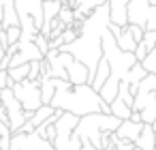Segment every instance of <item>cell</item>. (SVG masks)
Returning <instances> with one entry per match:
<instances>
[{"mask_svg":"<svg viewBox=\"0 0 156 150\" xmlns=\"http://www.w3.org/2000/svg\"><path fill=\"white\" fill-rule=\"evenodd\" d=\"M139 67H141L147 75H156V49H152V52L139 62Z\"/></svg>","mask_w":156,"mask_h":150,"instance_id":"cell-18","label":"cell"},{"mask_svg":"<svg viewBox=\"0 0 156 150\" xmlns=\"http://www.w3.org/2000/svg\"><path fill=\"white\" fill-rule=\"evenodd\" d=\"M139 26L145 30H156V9L147 0H128L126 5V26Z\"/></svg>","mask_w":156,"mask_h":150,"instance_id":"cell-5","label":"cell"},{"mask_svg":"<svg viewBox=\"0 0 156 150\" xmlns=\"http://www.w3.org/2000/svg\"><path fill=\"white\" fill-rule=\"evenodd\" d=\"M147 2H150V7H154V9H156V0H147Z\"/></svg>","mask_w":156,"mask_h":150,"instance_id":"cell-25","label":"cell"},{"mask_svg":"<svg viewBox=\"0 0 156 150\" xmlns=\"http://www.w3.org/2000/svg\"><path fill=\"white\" fill-rule=\"evenodd\" d=\"M20 26V41H34L43 26V0H13Z\"/></svg>","mask_w":156,"mask_h":150,"instance_id":"cell-4","label":"cell"},{"mask_svg":"<svg viewBox=\"0 0 156 150\" xmlns=\"http://www.w3.org/2000/svg\"><path fill=\"white\" fill-rule=\"evenodd\" d=\"M120 122L122 120L113 118L111 114H90V116L79 118L73 133L79 137V141H88L96 150H103V144H101L103 133H115Z\"/></svg>","mask_w":156,"mask_h":150,"instance_id":"cell-3","label":"cell"},{"mask_svg":"<svg viewBox=\"0 0 156 150\" xmlns=\"http://www.w3.org/2000/svg\"><path fill=\"white\" fill-rule=\"evenodd\" d=\"M49 105L54 109L73 114L77 118H83L90 114H109V105L101 101L98 92L92 90L90 84L71 86L66 79H54V97Z\"/></svg>","mask_w":156,"mask_h":150,"instance_id":"cell-2","label":"cell"},{"mask_svg":"<svg viewBox=\"0 0 156 150\" xmlns=\"http://www.w3.org/2000/svg\"><path fill=\"white\" fill-rule=\"evenodd\" d=\"M141 126H143V122H130V120H122L120 124H118V129H115V137L118 139H122V141H135L137 137H139V133H141Z\"/></svg>","mask_w":156,"mask_h":150,"instance_id":"cell-11","label":"cell"},{"mask_svg":"<svg viewBox=\"0 0 156 150\" xmlns=\"http://www.w3.org/2000/svg\"><path fill=\"white\" fill-rule=\"evenodd\" d=\"M54 112H56V109H54L51 105H41V107H39L37 112H32L30 120H26V122H30V124H32V126L37 129V126H39V124H43V122H45V120H47V118H49V116H51Z\"/></svg>","mask_w":156,"mask_h":150,"instance_id":"cell-16","label":"cell"},{"mask_svg":"<svg viewBox=\"0 0 156 150\" xmlns=\"http://www.w3.org/2000/svg\"><path fill=\"white\" fill-rule=\"evenodd\" d=\"M62 2H66V0H62Z\"/></svg>","mask_w":156,"mask_h":150,"instance_id":"cell-28","label":"cell"},{"mask_svg":"<svg viewBox=\"0 0 156 150\" xmlns=\"http://www.w3.org/2000/svg\"><path fill=\"white\" fill-rule=\"evenodd\" d=\"M109 114H111L113 118H118V120H128V118H130V114H133V109L115 97V99L109 103Z\"/></svg>","mask_w":156,"mask_h":150,"instance_id":"cell-14","label":"cell"},{"mask_svg":"<svg viewBox=\"0 0 156 150\" xmlns=\"http://www.w3.org/2000/svg\"><path fill=\"white\" fill-rule=\"evenodd\" d=\"M0 103H2V107H5V112H7L9 131H11V135H13V133H17V131L22 129V124L26 122L24 109H22V105L17 103V99L13 97L11 88H5L2 92H0Z\"/></svg>","mask_w":156,"mask_h":150,"instance_id":"cell-7","label":"cell"},{"mask_svg":"<svg viewBox=\"0 0 156 150\" xmlns=\"http://www.w3.org/2000/svg\"><path fill=\"white\" fill-rule=\"evenodd\" d=\"M152 49H156V30H145V32H143V39L137 43L133 56H135L137 62H141Z\"/></svg>","mask_w":156,"mask_h":150,"instance_id":"cell-12","label":"cell"},{"mask_svg":"<svg viewBox=\"0 0 156 150\" xmlns=\"http://www.w3.org/2000/svg\"><path fill=\"white\" fill-rule=\"evenodd\" d=\"M126 30L130 32V37H133V41H135V43H139V41L143 39V30H141L139 26H130V24H128V26H126Z\"/></svg>","mask_w":156,"mask_h":150,"instance_id":"cell-22","label":"cell"},{"mask_svg":"<svg viewBox=\"0 0 156 150\" xmlns=\"http://www.w3.org/2000/svg\"><path fill=\"white\" fill-rule=\"evenodd\" d=\"M109 26V7L107 2L96 7L88 17L81 20L79 24V30H77V39L69 45H62L58 52L60 54H69L73 56L77 62H81L88 73H90V84H92V77H94V71H96V64L98 60L103 58V52H101V39H103V32L107 30Z\"/></svg>","mask_w":156,"mask_h":150,"instance_id":"cell-1","label":"cell"},{"mask_svg":"<svg viewBox=\"0 0 156 150\" xmlns=\"http://www.w3.org/2000/svg\"><path fill=\"white\" fill-rule=\"evenodd\" d=\"M9 150H56L49 141H45L43 137H39L37 133H13L11 135V144Z\"/></svg>","mask_w":156,"mask_h":150,"instance_id":"cell-9","label":"cell"},{"mask_svg":"<svg viewBox=\"0 0 156 150\" xmlns=\"http://www.w3.org/2000/svg\"><path fill=\"white\" fill-rule=\"evenodd\" d=\"M154 99H156V92H154Z\"/></svg>","mask_w":156,"mask_h":150,"instance_id":"cell-27","label":"cell"},{"mask_svg":"<svg viewBox=\"0 0 156 150\" xmlns=\"http://www.w3.org/2000/svg\"><path fill=\"white\" fill-rule=\"evenodd\" d=\"M5 88H11V79H9L7 71H0V92H2Z\"/></svg>","mask_w":156,"mask_h":150,"instance_id":"cell-23","label":"cell"},{"mask_svg":"<svg viewBox=\"0 0 156 150\" xmlns=\"http://www.w3.org/2000/svg\"><path fill=\"white\" fill-rule=\"evenodd\" d=\"M60 54V52H58ZM60 58H62V67H64V73H66V82L71 84V86H83V84H90V73H88V69L81 64V62H77L73 56H69V54H60Z\"/></svg>","mask_w":156,"mask_h":150,"instance_id":"cell-8","label":"cell"},{"mask_svg":"<svg viewBox=\"0 0 156 150\" xmlns=\"http://www.w3.org/2000/svg\"><path fill=\"white\" fill-rule=\"evenodd\" d=\"M28 64H22V67H13V69H7V75L11 79V84H20V82H26L28 79Z\"/></svg>","mask_w":156,"mask_h":150,"instance_id":"cell-17","label":"cell"},{"mask_svg":"<svg viewBox=\"0 0 156 150\" xmlns=\"http://www.w3.org/2000/svg\"><path fill=\"white\" fill-rule=\"evenodd\" d=\"M11 92L17 99V103L22 105L24 112L32 114L37 112L43 103H41V92H39V82H20V84H11Z\"/></svg>","mask_w":156,"mask_h":150,"instance_id":"cell-6","label":"cell"},{"mask_svg":"<svg viewBox=\"0 0 156 150\" xmlns=\"http://www.w3.org/2000/svg\"><path fill=\"white\" fill-rule=\"evenodd\" d=\"M133 146L139 148V150H156V144H154V131H152L150 124H143V126H141V133H139V137L133 141Z\"/></svg>","mask_w":156,"mask_h":150,"instance_id":"cell-13","label":"cell"},{"mask_svg":"<svg viewBox=\"0 0 156 150\" xmlns=\"http://www.w3.org/2000/svg\"><path fill=\"white\" fill-rule=\"evenodd\" d=\"M39 92H41V103L49 105V101L54 97V79L51 77H41L39 79Z\"/></svg>","mask_w":156,"mask_h":150,"instance_id":"cell-15","label":"cell"},{"mask_svg":"<svg viewBox=\"0 0 156 150\" xmlns=\"http://www.w3.org/2000/svg\"><path fill=\"white\" fill-rule=\"evenodd\" d=\"M34 45H37V49L41 52V56H45V54L49 52V41H47V39H45L41 32L34 37Z\"/></svg>","mask_w":156,"mask_h":150,"instance_id":"cell-21","label":"cell"},{"mask_svg":"<svg viewBox=\"0 0 156 150\" xmlns=\"http://www.w3.org/2000/svg\"><path fill=\"white\" fill-rule=\"evenodd\" d=\"M58 22L60 24H64V28L66 26H71L75 20H73V9L71 7H66L64 2H62V7H60V11H58Z\"/></svg>","mask_w":156,"mask_h":150,"instance_id":"cell-19","label":"cell"},{"mask_svg":"<svg viewBox=\"0 0 156 150\" xmlns=\"http://www.w3.org/2000/svg\"><path fill=\"white\" fill-rule=\"evenodd\" d=\"M126 5L128 0H107L109 7V24L124 28L126 26Z\"/></svg>","mask_w":156,"mask_h":150,"instance_id":"cell-10","label":"cell"},{"mask_svg":"<svg viewBox=\"0 0 156 150\" xmlns=\"http://www.w3.org/2000/svg\"><path fill=\"white\" fill-rule=\"evenodd\" d=\"M128 120H130V122H141V116H139V114H137V112H133V114H130V118H128Z\"/></svg>","mask_w":156,"mask_h":150,"instance_id":"cell-24","label":"cell"},{"mask_svg":"<svg viewBox=\"0 0 156 150\" xmlns=\"http://www.w3.org/2000/svg\"><path fill=\"white\" fill-rule=\"evenodd\" d=\"M154 144H156V131H154Z\"/></svg>","mask_w":156,"mask_h":150,"instance_id":"cell-26","label":"cell"},{"mask_svg":"<svg viewBox=\"0 0 156 150\" xmlns=\"http://www.w3.org/2000/svg\"><path fill=\"white\" fill-rule=\"evenodd\" d=\"M5 35H7V41H9V45H15V43L20 41V37H22V32H20V26H9V28H5Z\"/></svg>","mask_w":156,"mask_h":150,"instance_id":"cell-20","label":"cell"}]
</instances>
